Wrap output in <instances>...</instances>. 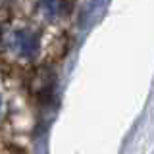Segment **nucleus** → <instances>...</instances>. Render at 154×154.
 I'll use <instances>...</instances> for the list:
<instances>
[{"instance_id":"nucleus-1","label":"nucleus","mask_w":154,"mask_h":154,"mask_svg":"<svg viewBox=\"0 0 154 154\" xmlns=\"http://www.w3.org/2000/svg\"><path fill=\"white\" fill-rule=\"evenodd\" d=\"M4 42L21 58H33L38 52V35L27 29H17V31L8 33Z\"/></svg>"},{"instance_id":"nucleus-2","label":"nucleus","mask_w":154,"mask_h":154,"mask_svg":"<svg viewBox=\"0 0 154 154\" xmlns=\"http://www.w3.org/2000/svg\"><path fill=\"white\" fill-rule=\"evenodd\" d=\"M38 10L46 19H54L62 14V0H38Z\"/></svg>"}]
</instances>
